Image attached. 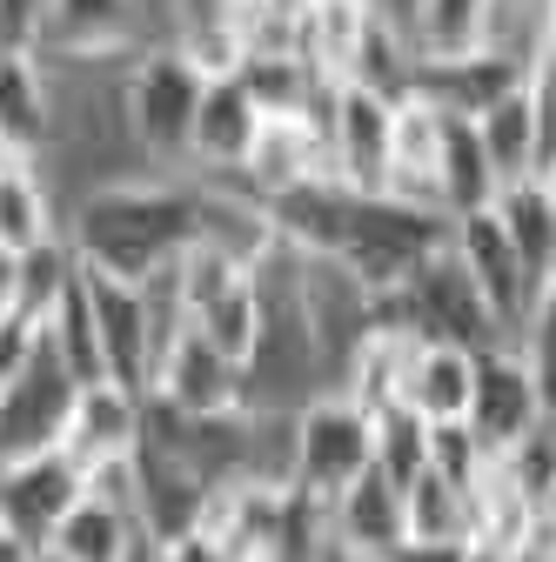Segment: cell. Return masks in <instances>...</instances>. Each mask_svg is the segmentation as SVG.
<instances>
[{
	"mask_svg": "<svg viewBox=\"0 0 556 562\" xmlns=\"http://www.w3.org/2000/svg\"><path fill=\"white\" fill-rule=\"evenodd\" d=\"M0 562H41V555H34V549L14 536V529H0Z\"/></svg>",
	"mask_w": 556,
	"mask_h": 562,
	"instance_id": "e575fe53",
	"label": "cell"
},
{
	"mask_svg": "<svg viewBox=\"0 0 556 562\" xmlns=\"http://www.w3.org/2000/svg\"><path fill=\"white\" fill-rule=\"evenodd\" d=\"M523 81H530V60H516L503 47H476V54H456V60H415L409 94L456 114V121H482L497 101L523 94Z\"/></svg>",
	"mask_w": 556,
	"mask_h": 562,
	"instance_id": "8fae6325",
	"label": "cell"
},
{
	"mask_svg": "<svg viewBox=\"0 0 556 562\" xmlns=\"http://www.w3.org/2000/svg\"><path fill=\"white\" fill-rule=\"evenodd\" d=\"M543 422H549V402H543L530 362L516 356L510 341L476 348V395H469V429H476V442L490 449L497 462H510L523 442L543 436Z\"/></svg>",
	"mask_w": 556,
	"mask_h": 562,
	"instance_id": "52a82bcc",
	"label": "cell"
},
{
	"mask_svg": "<svg viewBox=\"0 0 556 562\" xmlns=\"http://www.w3.org/2000/svg\"><path fill=\"white\" fill-rule=\"evenodd\" d=\"M376 469H382L396 488H409L415 475L430 469V429H423L409 408H382V415H376Z\"/></svg>",
	"mask_w": 556,
	"mask_h": 562,
	"instance_id": "f546056e",
	"label": "cell"
},
{
	"mask_svg": "<svg viewBox=\"0 0 556 562\" xmlns=\"http://www.w3.org/2000/svg\"><path fill=\"white\" fill-rule=\"evenodd\" d=\"M142 549H148L142 516L88 488V496L60 516V529L47 536V549H41V555H47V562H134Z\"/></svg>",
	"mask_w": 556,
	"mask_h": 562,
	"instance_id": "44dd1931",
	"label": "cell"
},
{
	"mask_svg": "<svg viewBox=\"0 0 556 562\" xmlns=\"http://www.w3.org/2000/svg\"><path fill=\"white\" fill-rule=\"evenodd\" d=\"M497 222H503L510 248L523 255V268H530V281H536V295H543V281H549V268H556V215H549L543 188H536V181H523V188H503V201H497Z\"/></svg>",
	"mask_w": 556,
	"mask_h": 562,
	"instance_id": "f1b7e54d",
	"label": "cell"
},
{
	"mask_svg": "<svg viewBox=\"0 0 556 562\" xmlns=\"http://www.w3.org/2000/svg\"><path fill=\"white\" fill-rule=\"evenodd\" d=\"M148 395L188 422H229V415H248V375L235 362H222L194 328H181L168 341V356L155 362L148 375Z\"/></svg>",
	"mask_w": 556,
	"mask_h": 562,
	"instance_id": "ba28073f",
	"label": "cell"
},
{
	"mask_svg": "<svg viewBox=\"0 0 556 562\" xmlns=\"http://www.w3.org/2000/svg\"><path fill=\"white\" fill-rule=\"evenodd\" d=\"M536 516H543V522H549V529H556V475H549V482H543V496H536Z\"/></svg>",
	"mask_w": 556,
	"mask_h": 562,
	"instance_id": "d590c367",
	"label": "cell"
},
{
	"mask_svg": "<svg viewBox=\"0 0 556 562\" xmlns=\"http://www.w3.org/2000/svg\"><path fill=\"white\" fill-rule=\"evenodd\" d=\"M329 536H335V555L349 562H382L409 529H402V488L369 462V475H356L342 496L329 503Z\"/></svg>",
	"mask_w": 556,
	"mask_h": 562,
	"instance_id": "ac0fdd59",
	"label": "cell"
},
{
	"mask_svg": "<svg viewBox=\"0 0 556 562\" xmlns=\"http://www.w3.org/2000/svg\"><path fill=\"white\" fill-rule=\"evenodd\" d=\"M148 562H194V549L181 542V549H148Z\"/></svg>",
	"mask_w": 556,
	"mask_h": 562,
	"instance_id": "8d00e7d4",
	"label": "cell"
},
{
	"mask_svg": "<svg viewBox=\"0 0 556 562\" xmlns=\"http://www.w3.org/2000/svg\"><path fill=\"white\" fill-rule=\"evenodd\" d=\"M88 496V475L67 462L60 449L54 456H34V462H14L0 469V529H14L34 555L47 549V536L60 529V516Z\"/></svg>",
	"mask_w": 556,
	"mask_h": 562,
	"instance_id": "5bb4252c",
	"label": "cell"
},
{
	"mask_svg": "<svg viewBox=\"0 0 556 562\" xmlns=\"http://www.w3.org/2000/svg\"><path fill=\"white\" fill-rule=\"evenodd\" d=\"M0 148L8 161L54 155V81L41 54H0Z\"/></svg>",
	"mask_w": 556,
	"mask_h": 562,
	"instance_id": "d6986e66",
	"label": "cell"
},
{
	"mask_svg": "<svg viewBox=\"0 0 556 562\" xmlns=\"http://www.w3.org/2000/svg\"><path fill=\"white\" fill-rule=\"evenodd\" d=\"M476 134H482V155H490V168H497V181H503V188H523V181H536V175H543L530 81H523V94H510V101H497L490 114H482V121H476Z\"/></svg>",
	"mask_w": 556,
	"mask_h": 562,
	"instance_id": "484cf974",
	"label": "cell"
},
{
	"mask_svg": "<svg viewBox=\"0 0 556 562\" xmlns=\"http://www.w3.org/2000/svg\"><path fill=\"white\" fill-rule=\"evenodd\" d=\"M443 241H449V222L430 215V207H402L389 194H376V201L356 194L349 222H342V235H335L329 268H342L369 302H389L396 289H409V274L423 268Z\"/></svg>",
	"mask_w": 556,
	"mask_h": 562,
	"instance_id": "7a4b0ae2",
	"label": "cell"
},
{
	"mask_svg": "<svg viewBox=\"0 0 556 562\" xmlns=\"http://www.w3.org/2000/svg\"><path fill=\"white\" fill-rule=\"evenodd\" d=\"M41 21H47V0H0V54H34Z\"/></svg>",
	"mask_w": 556,
	"mask_h": 562,
	"instance_id": "4dcf8cb0",
	"label": "cell"
},
{
	"mask_svg": "<svg viewBox=\"0 0 556 562\" xmlns=\"http://www.w3.org/2000/svg\"><path fill=\"white\" fill-rule=\"evenodd\" d=\"M134 449H142V395L121 389V382H88L75 395V415H67L60 456L81 475H94V469L134 462Z\"/></svg>",
	"mask_w": 556,
	"mask_h": 562,
	"instance_id": "2e32d148",
	"label": "cell"
},
{
	"mask_svg": "<svg viewBox=\"0 0 556 562\" xmlns=\"http://www.w3.org/2000/svg\"><path fill=\"white\" fill-rule=\"evenodd\" d=\"M376 14V0H302L296 8V54L309 60V75L342 88L349 81V60H356V41Z\"/></svg>",
	"mask_w": 556,
	"mask_h": 562,
	"instance_id": "603a6c76",
	"label": "cell"
},
{
	"mask_svg": "<svg viewBox=\"0 0 556 562\" xmlns=\"http://www.w3.org/2000/svg\"><path fill=\"white\" fill-rule=\"evenodd\" d=\"M75 395H81V382L67 375L60 356L34 335L27 369L14 375L8 395H0V469L34 462V456H54L60 436H67V415H75Z\"/></svg>",
	"mask_w": 556,
	"mask_h": 562,
	"instance_id": "8992f818",
	"label": "cell"
},
{
	"mask_svg": "<svg viewBox=\"0 0 556 562\" xmlns=\"http://www.w3.org/2000/svg\"><path fill=\"white\" fill-rule=\"evenodd\" d=\"M60 241V207L41 161H0V255H34Z\"/></svg>",
	"mask_w": 556,
	"mask_h": 562,
	"instance_id": "cb8c5ba5",
	"label": "cell"
},
{
	"mask_svg": "<svg viewBox=\"0 0 556 562\" xmlns=\"http://www.w3.org/2000/svg\"><path fill=\"white\" fill-rule=\"evenodd\" d=\"M0 322H27L21 315V255H0Z\"/></svg>",
	"mask_w": 556,
	"mask_h": 562,
	"instance_id": "836d02e7",
	"label": "cell"
},
{
	"mask_svg": "<svg viewBox=\"0 0 556 562\" xmlns=\"http://www.w3.org/2000/svg\"><path fill=\"white\" fill-rule=\"evenodd\" d=\"M389 121H396V101L369 94V88H335V108H329V168L349 194H389Z\"/></svg>",
	"mask_w": 556,
	"mask_h": 562,
	"instance_id": "30bf717a",
	"label": "cell"
},
{
	"mask_svg": "<svg viewBox=\"0 0 556 562\" xmlns=\"http://www.w3.org/2000/svg\"><path fill=\"white\" fill-rule=\"evenodd\" d=\"M449 248H456V261L469 268V281L482 289V302H490L503 341H516L523 315L536 308V281H530L523 255L510 248V235H503V222H497V207H490V215L456 222V228H449Z\"/></svg>",
	"mask_w": 556,
	"mask_h": 562,
	"instance_id": "7c38bea8",
	"label": "cell"
},
{
	"mask_svg": "<svg viewBox=\"0 0 556 562\" xmlns=\"http://www.w3.org/2000/svg\"><path fill=\"white\" fill-rule=\"evenodd\" d=\"M208 75L181 47H148L121 67V121L148 168H188V134Z\"/></svg>",
	"mask_w": 556,
	"mask_h": 562,
	"instance_id": "3957f363",
	"label": "cell"
},
{
	"mask_svg": "<svg viewBox=\"0 0 556 562\" xmlns=\"http://www.w3.org/2000/svg\"><path fill=\"white\" fill-rule=\"evenodd\" d=\"M0 161H8V148H0Z\"/></svg>",
	"mask_w": 556,
	"mask_h": 562,
	"instance_id": "60d3db41",
	"label": "cell"
},
{
	"mask_svg": "<svg viewBox=\"0 0 556 562\" xmlns=\"http://www.w3.org/2000/svg\"><path fill=\"white\" fill-rule=\"evenodd\" d=\"M41 60H134L142 47V8L134 0H47Z\"/></svg>",
	"mask_w": 556,
	"mask_h": 562,
	"instance_id": "4fadbf2b",
	"label": "cell"
},
{
	"mask_svg": "<svg viewBox=\"0 0 556 562\" xmlns=\"http://www.w3.org/2000/svg\"><path fill=\"white\" fill-rule=\"evenodd\" d=\"M67 248L88 274L148 289L162 268H175L194 235H201V181H175V175H121L88 188L60 222Z\"/></svg>",
	"mask_w": 556,
	"mask_h": 562,
	"instance_id": "6da1fadb",
	"label": "cell"
},
{
	"mask_svg": "<svg viewBox=\"0 0 556 562\" xmlns=\"http://www.w3.org/2000/svg\"><path fill=\"white\" fill-rule=\"evenodd\" d=\"M376 462V415H363L349 395H315L289 422V488H302L309 503H335L356 475Z\"/></svg>",
	"mask_w": 556,
	"mask_h": 562,
	"instance_id": "277c9868",
	"label": "cell"
},
{
	"mask_svg": "<svg viewBox=\"0 0 556 562\" xmlns=\"http://www.w3.org/2000/svg\"><path fill=\"white\" fill-rule=\"evenodd\" d=\"M255 134H262V108L248 101V88L235 75H215L201 88L194 108V134H188V168L201 181H235L255 155Z\"/></svg>",
	"mask_w": 556,
	"mask_h": 562,
	"instance_id": "9a60e30c",
	"label": "cell"
},
{
	"mask_svg": "<svg viewBox=\"0 0 556 562\" xmlns=\"http://www.w3.org/2000/svg\"><path fill=\"white\" fill-rule=\"evenodd\" d=\"M469 395H476V356H469V348L415 341L396 408H409L423 429H449V422H469Z\"/></svg>",
	"mask_w": 556,
	"mask_h": 562,
	"instance_id": "ffe728a7",
	"label": "cell"
},
{
	"mask_svg": "<svg viewBox=\"0 0 556 562\" xmlns=\"http://www.w3.org/2000/svg\"><path fill=\"white\" fill-rule=\"evenodd\" d=\"M188 328L215 348L222 362H235L242 375H248V362H255V341H262V295H255V274L248 281H235L229 295H215L208 308H194L188 315Z\"/></svg>",
	"mask_w": 556,
	"mask_h": 562,
	"instance_id": "4316f807",
	"label": "cell"
},
{
	"mask_svg": "<svg viewBox=\"0 0 556 562\" xmlns=\"http://www.w3.org/2000/svg\"><path fill=\"white\" fill-rule=\"evenodd\" d=\"M543 436H549V449H556V408H549V422H543Z\"/></svg>",
	"mask_w": 556,
	"mask_h": 562,
	"instance_id": "ab89813d",
	"label": "cell"
},
{
	"mask_svg": "<svg viewBox=\"0 0 556 562\" xmlns=\"http://www.w3.org/2000/svg\"><path fill=\"white\" fill-rule=\"evenodd\" d=\"M536 188H543V201H549V215H556V168H543V175H536Z\"/></svg>",
	"mask_w": 556,
	"mask_h": 562,
	"instance_id": "74e56055",
	"label": "cell"
},
{
	"mask_svg": "<svg viewBox=\"0 0 556 562\" xmlns=\"http://www.w3.org/2000/svg\"><path fill=\"white\" fill-rule=\"evenodd\" d=\"M309 181H335V168H329V134H322L315 121H302V114L262 121L255 155H248V168L235 175V188L268 207V201H282V194H296V188H309Z\"/></svg>",
	"mask_w": 556,
	"mask_h": 562,
	"instance_id": "e0dca14e",
	"label": "cell"
},
{
	"mask_svg": "<svg viewBox=\"0 0 556 562\" xmlns=\"http://www.w3.org/2000/svg\"><path fill=\"white\" fill-rule=\"evenodd\" d=\"M469 562H503V555H490V549H476V542H469Z\"/></svg>",
	"mask_w": 556,
	"mask_h": 562,
	"instance_id": "f35d334b",
	"label": "cell"
},
{
	"mask_svg": "<svg viewBox=\"0 0 556 562\" xmlns=\"http://www.w3.org/2000/svg\"><path fill=\"white\" fill-rule=\"evenodd\" d=\"M81 289H88V315H94L108 382L148 395V375H155V308H148V295L127 289V281L88 274V268H81Z\"/></svg>",
	"mask_w": 556,
	"mask_h": 562,
	"instance_id": "9c48e42d",
	"label": "cell"
},
{
	"mask_svg": "<svg viewBox=\"0 0 556 562\" xmlns=\"http://www.w3.org/2000/svg\"><path fill=\"white\" fill-rule=\"evenodd\" d=\"M382 562H469V542H415V536H402Z\"/></svg>",
	"mask_w": 556,
	"mask_h": 562,
	"instance_id": "d6a6232c",
	"label": "cell"
},
{
	"mask_svg": "<svg viewBox=\"0 0 556 562\" xmlns=\"http://www.w3.org/2000/svg\"><path fill=\"white\" fill-rule=\"evenodd\" d=\"M497 0H409V47L415 60H456L490 47Z\"/></svg>",
	"mask_w": 556,
	"mask_h": 562,
	"instance_id": "d4e9b609",
	"label": "cell"
},
{
	"mask_svg": "<svg viewBox=\"0 0 556 562\" xmlns=\"http://www.w3.org/2000/svg\"><path fill=\"white\" fill-rule=\"evenodd\" d=\"M255 562H262V555H255Z\"/></svg>",
	"mask_w": 556,
	"mask_h": 562,
	"instance_id": "b9f144b4",
	"label": "cell"
},
{
	"mask_svg": "<svg viewBox=\"0 0 556 562\" xmlns=\"http://www.w3.org/2000/svg\"><path fill=\"white\" fill-rule=\"evenodd\" d=\"M382 315H396L402 328H415L423 341H456V348H497L503 328L490 315V302H482V289L469 281V268L456 261V248L443 241L423 268L409 274V289H396L389 302H376Z\"/></svg>",
	"mask_w": 556,
	"mask_h": 562,
	"instance_id": "5b68a950",
	"label": "cell"
},
{
	"mask_svg": "<svg viewBox=\"0 0 556 562\" xmlns=\"http://www.w3.org/2000/svg\"><path fill=\"white\" fill-rule=\"evenodd\" d=\"M34 322H8V328H0V395H8L14 389V375L27 369V356H34Z\"/></svg>",
	"mask_w": 556,
	"mask_h": 562,
	"instance_id": "1f68e13d",
	"label": "cell"
},
{
	"mask_svg": "<svg viewBox=\"0 0 556 562\" xmlns=\"http://www.w3.org/2000/svg\"><path fill=\"white\" fill-rule=\"evenodd\" d=\"M497 201H503V181H497L490 155H482L476 121L443 114V155H436V207H443V222L456 228L469 215H490Z\"/></svg>",
	"mask_w": 556,
	"mask_h": 562,
	"instance_id": "7402d4cb",
	"label": "cell"
},
{
	"mask_svg": "<svg viewBox=\"0 0 556 562\" xmlns=\"http://www.w3.org/2000/svg\"><path fill=\"white\" fill-rule=\"evenodd\" d=\"M402 529L415 542H469L476 536V503L463 488H449L436 469H423L402 488Z\"/></svg>",
	"mask_w": 556,
	"mask_h": 562,
	"instance_id": "83f0119b",
	"label": "cell"
}]
</instances>
